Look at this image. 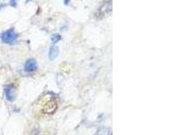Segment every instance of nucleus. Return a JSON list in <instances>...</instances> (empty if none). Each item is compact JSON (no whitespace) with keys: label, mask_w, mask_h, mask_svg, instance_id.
<instances>
[{"label":"nucleus","mask_w":180,"mask_h":135,"mask_svg":"<svg viewBox=\"0 0 180 135\" xmlns=\"http://www.w3.org/2000/svg\"><path fill=\"white\" fill-rule=\"evenodd\" d=\"M10 5H12V6H13V7H15V6L16 5V1H13V0H12V1H10Z\"/></svg>","instance_id":"7"},{"label":"nucleus","mask_w":180,"mask_h":135,"mask_svg":"<svg viewBox=\"0 0 180 135\" xmlns=\"http://www.w3.org/2000/svg\"><path fill=\"white\" fill-rule=\"evenodd\" d=\"M61 39H62V36H61L59 34H53L51 37V41H52L53 43H56L59 41Z\"/></svg>","instance_id":"5"},{"label":"nucleus","mask_w":180,"mask_h":135,"mask_svg":"<svg viewBox=\"0 0 180 135\" xmlns=\"http://www.w3.org/2000/svg\"><path fill=\"white\" fill-rule=\"evenodd\" d=\"M16 33L14 29H9L1 35L2 41L5 43H12L16 39Z\"/></svg>","instance_id":"1"},{"label":"nucleus","mask_w":180,"mask_h":135,"mask_svg":"<svg viewBox=\"0 0 180 135\" xmlns=\"http://www.w3.org/2000/svg\"><path fill=\"white\" fill-rule=\"evenodd\" d=\"M59 55V49L56 46H51L49 49V58L50 60H54Z\"/></svg>","instance_id":"4"},{"label":"nucleus","mask_w":180,"mask_h":135,"mask_svg":"<svg viewBox=\"0 0 180 135\" xmlns=\"http://www.w3.org/2000/svg\"><path fill=\"white\" fill-rule=\"evenodd\" d=\"M4 93L6 99L9 101H14L16 98V93L14 88L10 85L5 86L4 88Z\"/></svg>","instance_id":"2"},{"label":"nucleus","mask_w":180,"mask_h":135,"mask_svg":"<svg viewBox=\"0 0 180 135\" xmlns=\"http://www.w3.org/2000/svg\"><path fill=\"white\" fill-rule=\"evenodd\" d=\"M99 135H109V130L106 129V128H103V129L100 130L98 133Z\"/></svg>","instance_id":"6"},{"label":"nucleus","mask_w":180,"mask_h":135,"mask_svg":"<svg viewBox=\"0 0 180 135\" xmlns=\"http://www.w3.org/2000/svg\"><path fill=\"white\" fill-rule=\"evenodd\" d=\"M36 69H37V64H36V60L34 59L29 60L24 66V70L26 72H34Z\"/></svg>","instance_id":"3"}]
</instances>
